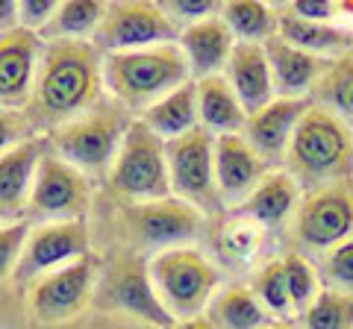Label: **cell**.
<instances>
[{"label":"cell","instance_id":"6da1fadb","mask_svg":"<svg viewBox=\"0 0 353 329\" xmlns=\"http://www.w3.org/2000/svg\"><path fill=\"white\" fill-rule=\"evenodd\" d=\"M103 100V56L92 41H44L36 85L24 109L39 136L85 115Z\"/></svg>","mask_w":353,"mask_h":329},{"label":"cell","instance_id":"7a4b0ae2","mask_svg":"<svg viewBox=\"0 0 353 329\" xmlns=\"http://www.w3.org/2000/svg\"><path fill=\"white\" fill-rule=\"evenodd\" d=\"M289 173L312 191L333 182H353V129L345 118L312 103L285 150Z\"/></svg>","mask_w":353,"mask_h":329},{"label":"cell","instance_id":"3957f363","mask_svg":"<svg viewBox=\"0 0 353 329\" xmlns=\"http://www.w3.org/2000/svg\"><path fill=\"white\" fill-rule=\"evenodd\" d=\"M189 80V62L176 41L103 56V85L127 112H145Z\"/></svg>","mask_w":353,"mask_h":329},{"label":"cell","instance_id":"277c9868","mask_svg":"<svg viewBox=\"0 0 353 329\" xmlns=\"http://www.w3.org/2000/svg\"><path fill=\"white\" fill-rule=\"evenodd\" d=\"M130 124L132 118L124 106L115 100H101L85 115L48 133V145L50 153L74 164L85 177H103V173L109 177V168L118 156Z\"/></svg>","mask_w":353,"mask_h":329},{"label":"cell","instance_id":"5b68a950","mask_svg":"<svg viewBox=\"0 0 353 329\" xmlns=\"http://www.w3.org/2000/svg\"><path fill=\"white\" fill-rule=\"evenodd\" d=\"M148 273L153 291L174 321L201 317V312L209 309L221 282L218 268L194 247L162 250L148 262Z\"/></svg>","mask_w":353,"mask_h":329},{"label":"cell","instance_id":"8992f818","mask_svg":"<svg viewBox=\"0 0 353 329\" xmlns=\"http://www.w3.org/2000/svg\"><path fill=\"white\" fill-rule=\"evenodd\" d=\"M109 189L127 203H150L171 197L165 141L153 136L139 118H132L118 156L109 168Z\"/></svg>","mask_w":353,"mask_h":329},{"label":"cell","instance_id":"52a82bcc","mask_svg":"<svg viewBox=\"0 0 353 329\" xmlns=\"http://www.w3.org/2000/svg\"><path fill=\"white\" fill-rule=\"evenodd\" d=\"M94 303L101 309L132 315L159 329H171L176 323L162 306V300L157 297V291H153L148 262H141V256L130 253V250L115 253L101 268L94 285Z\"/></svg>","mask_w":353,"mask_h":329},{"label":"cell","instance_id":"ba28073f","mask_svg":"<svg viewBox=\"0 0 353 329\" xmlns=\"http://www.w3.org/2000/svg\"><path fill=\"white\" fill-rule=\"evenodd\" d=\"M180 30L183 27L165 12L162 3L118 0V3H106V15L92 36V45L101 56H109V53L171 45L180 39Z\"/></svg>","mask_w":353,"mask_h":329},{"label":"cell","instance_id":"9c48e42d","mask_svg":"<svg viewBox=\"0 0 353 329\" xmlns=\"http://www.w3.org/2000/svg\"><path fill=\"white\" fill-rule=\"evenodd\" d=\"M171 197L194 206L197 212H218L221 194L215 182V136L197 127L180 138L165 141Z\"/></svg>","mask_w":353,"mask_h":329},{"label":"cell","instance_id":"30bf717a","mask_svg":"<svg viewBox=\"0 0 353 329\" xmlns=\"http://www.w3.org/2000/svg\"><path fill=\"white\" fill-rule=\"evenodd\" d=\"M50 147V145H48ZM88 177L74 164L62 162L57 153H44V159L32 180V191L27 200V212L39 221H85L88 209Z\"/></svg>","mask_w":353,"mask_h":329},{"label":"cell","instance_id":"8fae6325","mask_svg":"<svg viewBox=\"0 0 353 329\" xmlns=\"http://www.w3.org/2000/svg\"><path fill=\"white\" fill-rule=\"evenodd\" d=\"M101 273V262L92 253L71 262L48 277L36 279L30 291V309L41 323H62L77 317L94 300V285Z\"/></svg>","mask_w":353,"mask_h":329},{"label":"cell","instance_id":"7c38bea8","mask_svg":"<svg viewBox=\"0 0 353 329\" xmlns=\"http://www.w3.org/2000/svg\"><path fill=\"white\" fill-rule=\"evenodd\" d=\"M124 224L130 229V238L139 247L153 250H174L192 241L203 226V212L194 206L176 200V197H162L150 203H127Z\"/></svg>","mask_w":353,"mask_h":329},{"label":"cell","instance_id":"4fadbf2b","mask_svg":"<svg viewBox=\"0 0 353 329\" xmlns=\"http://www.w3.org/2000/svg\"><path fill=\"white\" fill-rule=\"evenodd\" d=\"M353 235V182L312 189L297 203V238L312 250H333Z\"/></svg>","mask_w":353,"mask_h":329},{"label":"cell","instance_id":"5bb4252c","mask_svg":"<svg viewBox=\"0 0 353 329\" xmlns=\"http://www.w3.org/2000/svg\"><path fill=\"white\" fill-rule=\"evenodd\" d=\"M88 256V226L85 221H50L36 229H30V235L21 250L18 268L12 273L15 282H32L41 279L48 273L59 270L71 262Z\"/></svg>","mask_w":353,"mask_h":329},{"label":"cell","instance_id":"9a60e30c","mask_svg":"<svg viewBox=\"0 0 353 329\" xmlns=\"http://www.w3.org/2000/svg\"><path fill=\"white\" fill-rule=\"evenodd\" d=\"M44 41L39 32L18 27L0 32V109L24 112L36 85V71Z\"/></svg>","mask_w":353,"mask_h":329},{"label":"cell","instance_id":"2e32d148","mask_svg":"<svg viewBox=\"0 0 353 329\" xmlns=\"http://www.w3.org/2000/svg\"><path fill=\"white\" fill-rule=\"evenodd\" d=\"M265 173L268 162L253 150L245 133L215 136V182L224 206H241Z\"/></svg>","mask_w":353,"mask_h":329},{"label":"cell","instance_id":"e0dca14e","mask_svg":"<svg viewBox=\"0 0 353 329\" xmlns=\"http://www.w3.org/2000/svg\"><path fill=\"white\" fill-rule=\"evenodd\" d=\"M309 106H312V97H274L259 112L248 115L245 138L268 164L285 162L289 141Z\"/></svg>","mask_w":353,"mask_h":329},{"label":"cell","instance_id":"ac0fdd59","mask_svg":"<svg viewBox=\"0 0 353 329\" xmlns=\"http://www.w3.org/2000/svg\"><path fill=\"white\" fill-rule=\"evenodd\" d=\"M176 45H180L185 62H189L192 80H203V76H215L227 68V59L236 47V39L230 32L227 21L221 15H212L183 27Z\"/></svg>","mask_w":353,"mask_h":329},{"label":"cell","instance_id":"d6986e66","mask_svg":"<svg viewBox=\"0 0 353 329\" xmlns=\"http://www.w3.org/2000/svg\"><path fill=\"white\" fill-rule=\"evenodd\" d=\"M224 76L230 89L236 92L239 103L245 106V112L253 115L262 106H268L277 92H274V76L268 65V53L265 45H248V41H236L233 53L227 59Z\"/></svg>","mask_w":353,"mask_h":329},{"label":"cell","instance_id":"ffe728a7","mask_svg":"<svg viewBox=\"0 0 353 329\" xmlns=\"http://www.w3.org/2000/svg\"><path fill=\"white\" fill-rule=\"evenodd\" d=\"M265 53H268L271 76H274V92L277 97H306L315 92L318 80L330 68V59L312 56L301 47H292L289 41L274 36L265 41Z\"/></svg>","mask_w":353,"mask_h":329},{"label":"cell","instance_id":"44dd1931","mask_svg":"<svg viewBox=\"0 0 353 329\" xmlns=\"http://www.w3.org/2000/svg\"><path fill=\"white\" fill-rule=\"evenodd\" d=\"M48 150V136H36L0 156V217L27 209L32 180Z\"/></svg>","mask_w":353,"mask_h":329},{"label":"cell","instance_id":"7402d4cb","mask_svg":"<svg viewBox=\"0 0 353 329\" xmlns=\"http://www.w3.org/2000/svg\"><path fill=\"white\" fill-rule=\"evenodd\" d=\"M277 36L289 41L292 47H301L312 56L339 59L345 53H353V30L339 24H318V21L294 18L289 9H277Z\"/></svg>","mask_w":353,"mask_h":329},{"label":"cell","instance_id":"603a6c76","mask_svg":"<svg viewBox=\"0 0 353 329\" xmlns=\"http://www.w3.org/2000/svg\"><path fill=\"white\" fill-rule=\"evenodd\" d=\"M194 85H197V109H201V127L203 129L218 133V136L245 133L248 112H245V106L239 103L236 92L230 89L224 74L194 80Z\"/></svg>","mask_w":353,"mask_h":329},{"label":"cell","instance_id":"cb8c5ba5","mask_svg":"<svg viewBox=\"0 0 353 329\" xmlns=\"http://www.w3.org/2000/svg\"><path fill=\"white\" fill-rule=\"evenodd\" d=\"M301 203V185L289 171H268L262 182L241 203V215L259 226H280L289 221L292 209Z\"/></svg>","mask_w":353,"mask_h":329},{"label":"cell","instance_id":"d4e9b609","mask_svg":"<svg viewBox=\"0 0 353 329\" xmlns=\"http://www.w3.org/2000/svg\"><path fill=\"white\" fill-rule=\"evenodd\" d=\"M139 120L162 141L180 138L185 133H192V129H197L201 127V109H197L194 80L180 85V89L171 92V94H165L162 100H157L150 109H145Z\"/></svg>","mask_w":353,"mask_h":329},{"label":"cell","instance_id":"484cf974","mask_svg":"<svg viewBox=\"0 0 353 329\" xmlns=\"http://www.w3.org/2000/svg\"><path fill=\"white\" fill-rule=\"evenodd\" d=\"M103 15L106 3L101 0H65L39 36L41 41H92Z\"/></svg>","mask_w":353,"mask_h":329},{"label":"cell","instance_id":"4316f807","mask_svg":"<svg viewBox=\"0 0 353 329\" xmlns=\"http://www.w3.org/2000/svg\"><path fill=\"white\" fill-rule=\"evenodd\" d=\"M209 323L215 329H265L271 323V315L262 309L250 288H227L209 303Z\"/></svg>","mask_w":353,"mask_h":329},{"label":"cell","instance_id":"83f0119b","mask_svg":"<svg viewBox=\"0 0 353 329\" xmlns=\"http://www.w3.org/2000/svg\"><path fill=\"white\" fill-rule=\"evenodd\" d=\"M221 18L227 21L236 41L248 45H265L277 36V9L259 0H233L221 6Z\"/></svg>","mask_w":353,"mask_h":329},{"label":"cell","instance_id":"f1b7e54d","mask_svg":"<svg viewBox=\"0 0 353 329\" xmlns=\"http://www.w3.org/2000/svg\"><path fill=\"white\" fill-rule=\"evenodd\" d=\"M312 103L330 109L347 124L353 120V53H345L330 62V68L318 80L312 92Z\"/></svg>","mask_w":353,"mask_h":329},{"label":"cell","instance_id":"f546056e","mask_svg":"<svg viewBox=\"0 0 353 329\" xmlns=\"http://www.w3.org/2000/svg\"><path fill=\"white\" fill-rule=\"evenodd\" d=\"M306 329H353V297L341 291H318L303 312Z\"/></svg>","mask_w":353,"mask_h":329},{"label":"cell","instance_id":"4dcf8cb0","mask_svg":"<svg viewBox=\"0 0 353 329\" xmlns=\"http://www.w3.org/2000/svg\"><path fill=\"white\" fill-rule=\"evenodd\" d=\"M253 297L259 300V306L268 315H289L292 300H289V288H285V273H283V262H268L256 270L250 285Z\"/></svg>","mask_w":353,"mask_h":329},{"label":"cell","instance_id":"1f68e13d","mask_svg":"<svg viewBox=\"0 0 353 329\" xmlns=\"http://www.w3.org/2000/svg\"><path fill=\"white\" fill-rule=\"evenodd\" d=\"M283 262V273H285V288H289V300H292V309L294 312H306L309 303L318 297V277L312 265L303 259V256H285L280 259Z\"/></svg>","mask_w":353,"mask_h":329},{"label":"cell","instance_id":"d6a6232c","mask_svg":"<svg viewBox=\"0 0 353 329\" xmlns=\"http://www.w3.org/2000/svg\"><path fill=\"white\" fill-rule=\"evenodd\" d=\"M259 241H262V226L241 215L239 221L224 226V233H221V250L230 259H250L256 253Z\"/></svg>","mask_w":353,"mask_h":329},{"label":"cell","instance_id":"836d02e7","mask_svg":"<svg viewBox=\"0 0 353 329\" xmlns=\"http://www.w3.org/2000/svg\"><path fill=\"white\" fill-rule=\"evenodd\" d=\"M27 235H30L27 221H12V224L0 226V279H6L15 273Z\"/></svg>","mask_w":353,"mask_h":329},{"label":"cell","instance_id":"e575fe53","mask_svg":"<svg viewBox=\"0 0 353 329\" xmlns=\"http://www.w3.org/2000/svg\"><path fill=\"white\" fill-rule=\"evenodd\" d=\"M39 133L32 129V124L27 120L24 112H15V109H0V156L9 153L12 147L24 145V141L36 138Z\"/></svg>","mask_w":353,"mask_h":329},{"label":"cell","instance_id":"d590c367","mask_svg":"<svg viewBox=\"0 0 353 329\" xmlns=\"http://www.w3.org/2000/svg\"><path fill=\"white\" fill-rule=\"evenodd\" d=\"M324 273L330 282L341 285V288H353V235L341 241L324 259Z\"/></svg>","mask_w":353,"mask_h":329},{"label":"cell","instance_id":"8d00e7d4","mask_svg":"<svg viewBox=\"0 0 353 329\" xmlns=\"http://www.w3.org/2000/svg\"><path fill=\"white\" fill-rule=\"evenodd\" d=\"M162 9L180 27H189V24H194V21L221 15V6L215 3V0H171V3H162Z\"/></svg>","mask_w":353,"mask_h":329},{"label":"cell","instance_id":"74e56055","mask_svg":"<svg viewBox=\"0 0 353 329\" xmlns=\"http://www.w3.org/2000/svg\"><path fill=\"white\" fill-rule=\"evenodd\" d=\"M57 0H21L18 3V21L21 27L30 32H41L48 27V21L57 12Z\"/></svg>","mask_w":353,"mask_h":329},{"label":"cell","instance_id":"f35d334b","mask_svg":"<svg viewBox=\"0 0 353 329\" xmlns=\"http://www.w3.org/2000/svg\"><path fill=\"white\" fill-rule=\"evenodd\" d=\"M294 18L303 21H318V24H333L341 15V3H330V0H301V3L285 6Z\"/></svg>","mask_w":353,"mask_h":329},{"label":"cell","instance_id":"ab89813d","mask_svg":"<svg viewBox=\"0 0 353 329\" xmlns=\"http://www.w3.org/2000/svg\"><path fill=\"white\" fill-rule=\"evenodd\" d=\"M18 27V0H0V32H12Z\"/></svg>","mask_w":353,"mask_h":329},{"label":"cell","instance_id":"60d3db41","mask_svg":"<svg viewBox=\"0 0 353 329\" xmlns=\"http://www.w3.org/2000/svg\"><path fill=\"white\" fill-rule=\"evenodd\" d=\"M171 329H215L212 323H209V317H189V321H176Z\"/></svg>","mask_w":353,"mask_h":329},{"label":"cell","instance_id":"b9f144b4","mask_svg":"<svg viewBox=\"0 0 353 329\" xmlns=\"http://www.w3.org/2000/svg\"><path fill=\"white\" fill-rule=\"evenodd\" d=\"M265 329H285V326H280V323H268V326H265Z\"/></svg>","mask_w":353,"mask_h":329}]
</instances>
